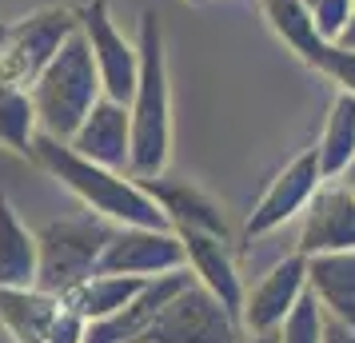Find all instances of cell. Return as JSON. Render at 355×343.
<instances>
[{
    "instance_id": "5b68a950",
    "label": "cell",
    "mask_w": 355,
    "mask_h": 343,
    "mask_svg": "<svg viewBox=\"0 0 355 343\" xmlns=\"http://www.w3.org/2000/svg\"><path fill=\"white\" fill-rule=\"evenodd\" d=\"M76 28H80L76 12L60 4L0 24V92L33 88L36 76L52 64V56L64 49V40Z\"/></svg>"
},
{
    "instance_id": "44dd1931",
    "label": "cell",
    "mask_w": 355,
    "mask_h": 343,
    "mask_svg": "<svg viewBox=\"0 0 355 343\" xmlns=\"http://www.w3.org/2000/svg\"><path fill=\"white\" fill-rule=\"evenodd\" d=\"M40 136L36 104L28 88L0 92V148H12L17 156H33V144Z\"/></svg>"
},
{
    "instance_id": "d4e9b609",
    "label": "cell",
    "mask_w": 355,
    "mask_h": 343,
    "mask_svg": "<svg viewBox=\"0 0 355 343\" xmlns=\"http://www.w3.org/2000/svg\"><path fill=\"white\" fill-rule=\"evenodd\" d=\"M323 343H355V327L339 324V319H327V331H323Z\"/></svg>"
},
{
    "instance_id": "2e32d148",
    "label": "cell",
    "mask_w": 355,
    "mask_h": 343,
    "mask_svg": "<svg viewBox=\"0 0 355 343\" xmlns=\"http://www.w3.org/2000/svg\"><path fill=\"white\" fill-rule=\"evenodd\" d=\"M259 8H263V20L272 24V33L279 36L307 68H315V72L327 68L331 52H336V40H327V36L315 28V17H311V8H307L304 0H259Z\"/></svg>"
},
{
    "instance_id": "484cf974",
    "label": "cell",
    "mask_w": 355,
    "mask_h": 343,
    "mask_svg": "<svg viewBox=\"0 0 355 343\" xmlns=\"http://www.w3.org/2000/svg\"><path fill=\"white\" fill-rule=\"evenodd\" d=\"M339 44H343V49H352V52H355V12H352V20H347V28L339 33Z\"/></svg>"
},
{
    "instance_id": "7c38bea8",
    "label": "cell",
    "mask_w": 355,
    "mask_h": 343,
    "mask_svg": "<svg viewBox=\"0 0 355 343\" xmlns=\"http://www.w3.org/2000/svg\"><path fill=\"white\" fill-rule=\"evenodd\" d=\"M184 252H188V272L196 276V283H204L220 304H224L236 319L243 315V299L248 288L240 279V267L232 260V247L224 236H211V231H180Z\"/></svg>"
},
{
    "instance_id": "7402d4cb",
    "label": "cell",
    "mask_w": 355,
    "mask_h": 343,
    "mask_svg": "<svg viewBox=\"0 0 355 343\" xmlns=\"http://www.w3.org/2000/svg\"><path fill=\"white\" fill-rule=\"evenodd\" d=\"M323 331H327V311L320 308V299L307 288L304 299L279 324V343H323Z\"/></svg>"
},
{
    "instance_id": "9a60e30c",
    "label": "cell",
    "mask_w": 355,
    "mask_h": 343,
    "mask_svg": "<svg viewBox=\"0 0 355 343\" xmlns=\"http://www.w3.org/2000/svg\"><path fill=\"white\" fill-rule=\"evenodd\" d=\"M64 315V299L40 288H0V327L12 343H49Z\"/></svg>"
},
{
    "instance_id": "d6986e66",
    "label": "cell",
    "mask_w": 355,
    "mask_h": 343,
    "mask_svg": "<svg viewBox=\"0 0 355 343\" xmlns=\"http://www.w3.org/2000/svg\"><path fill=\"white\" fill-rule=\"evenodd\" d=\"M148 279H136V276H104L96 272L92 279H84L76 292L64 295V308L76 311L84 324H100V319H108L116 311L128 304L132 295L144 288Z\"/></svg>"
},
{
    "instance_id": "83f0119b",
    "label": "cell",
    "mask_w": 355,
    "mask_h": 343,
    "mask_svg": "<svg viewBox=\"0 0 355 343\" xmlns=\"http://www.w3.org/2000/svg\"><path fill=\"white\" fill-rule=\"evenodd\" d=\"M339 180H343V184H347V188H352V192H355V160L347 164V172H343V176H339Z\"/></svg>"
},
{
    "instance_id": "5bb4252c",
    "label": "cell",
    "mask_w": 355,
    "mask_h": 343,
    "mask_svg": "<svg viewBox=\"0 0 355 343\" xmlns=\"http://www.w3.org/2000/svg\"><path fill=\"white\" fill-rule=\"evenodd\" d=\"M140 184L148 188V196L164 208L168 224L176 231H211V236L232 240L224 208H220L204 188H196V184H188V180H172V176H152V180H140Z\"/></svg>"
},
{
    "instance_id": "4fadbf2b",
    "label": "cell",
    "mask_w": 355,
    "mask_h": 343,
    "mask_svg": "<svg viewBox=\"0 0 355 343\" xmlns=\"http://www.w3.org/2000/svg\"><path fill=\"white\" fill-rule=\"evenodd\" d=\"M68 144L76 148L80 156H88V160L112 168V172H128L132 168V112H128V104H116V100L100 96L96 108L88 112V120L76 128V136Z\"/></svg>"
},
{
    "instance_id": "7a4b0ae2",
    "label": "cell",
    "mask_w": 355,
    "mask_h": 343,
    "mask_svg": "<svg viewBox=\"0 0 355 343\" xmlns=\"http://www.w3.org/2000/svg\"><path fill=\"white\" fill-rule=\"evenodd\" d=\"M140 84L132 96V176L152 180L164 176L172 156V88H168V52H164V24L156 8L140 12Z\"/></svg>"
},
{
    "instance_id": "8fae6325",
    "label": "cell",
    "mask_w": 355,
    "mask_h": 343,
    "mask_svg": "<svg viewBox=\"0 0 355 343\" xmlns=\"http://www.w3.org/2000/svg\"><path fill=\"white\" fill-rule=\"evenodd\" d=\"M307 292V256H284L268 276L243 299V335H263V331H279V324L288 319V311L304 299Z\"/></svg>"
},
{
    "instance_id": "52a82bcc",
    "label": "cell",
    "mask_w": 355,
    "mask_h": 343,
    "mask_svg": "<svg viewBox=\"0 0 355 343\" xmlns=\"http://www.w3.org/2000/svg\"><path fill=\"white\" fill-rule=\"evenodd\" d=\"M76 20H80V33L88 40V49H92L104 96L116 100V104H132L136 84H140V44L128 40V36L116 28L108 0H88V4H80L76 8Z\"/></svg>"
},
{
    "instance_id": "603a6c76",
    "label": "cell",
    "mask_w": 355,
    "mask_h": 343,
    "mask_svg": "<svg viewBox=\"0 0 355 343\" xmlns=\"http://www.w3.org/2000/svg\"><path fill=\"white\" fill-rule=\"evenodd\" d=\"M315 17V28H320L327 40H339V33L347 28V20L355 12V0H304Z\"/></svg>"
},
{
    "instance_id": "30bf717a",
    "label": "cell",
    "mask_w": 355,
    "mask_h": 343,
    "mask_svg": "<svg viewBox=\"0 0 355 343\" xmlns=\"http://www.w3.org/2000/svg\"><path fill=\"white\" fill-rule=\"evenodd\" d=\"M300 252H355V192L343 180H323L300 224Z\"/></svg>"
},
{
    "instance_id": "6da1fadb",
    "label": "cell",
    "mask_w": 355,
    "mask_h": 343,
    "mask_svg": "<svg viewBox=\"0 0 355 343\" xmlns=\"http://www.w3.org/2000/svg\"><path fill=\"white\" fill-rule=\"evenodd\" d=\"M28 160L36 168H44L60 188H68L84 204V212L100 216V220H108L116 228H172L164 208L148 196V188L136 176L112 172L104 164L88 160L68 140H56V136L40 132Z\"/></svg>"
},
{
    "instance_id": "ba28073f",
    "label": "cell",
    "mask_w": 355,
    "mask_h": 343,
    "mask_svg": "<svg viewBox=\"0 0 355 343\" xmlns=\"http://www.w3.org/2000/svg\"><path fill=\"white\" fill-rule=\"evenodd\" d=\"M323 180H327V176H323V168H320V152H315V148L300 152L284 172H275V180L263 188V196L256 200V208L248 216V228H243L248 244L272 236L275 228L291 224L295 216H304Z\"/></svg>"
},
{
    "instance_id": "4316f807",
    "label": "cell",
    "mask_w": 355,
    "mask_h": 343,
    "mask_svg": "<svg viewBox=\"0 0 355 343\" xmlns=\"http://www.w3.org/2000/svg\"><path fill=\"white\" fill-rule=\"evenodd\" d=\"M243 343H279V331H263V335H248Z\"/></svg>"
},
{
    "instance_id": "ffe728a7",
    "label": "cell",
    "mask_w": 355,
    "mask_h": 343,
    "mask_svg": "<svg viewBox=\"0 0 355 343\" xmlns=\"http://www.w3.org/2000/svg\"><path fill=\"white\" fill-rule=\"evenodd\" d=\"M315 152H320V168L327 180H339L347 172V164L355 160V92H339L331 100Z\"/></svg>"
},
{
    "instance_id": "3957f363",
    "label": "cell",
    "mask_w": 355,
    "mask_h": 343,
    "mask_svg": "<svg viewBox=\"0 0 355 343\" xmlns=\"http://www.w3.org/2000/svg\"><path fill=\"white\" fill-rule=\"evenodd\" d=\"M28 92H33L40 132L56 140H72L76 128L88 120V112L96 108V100L104 96L96 60L80 28L64 40V49L52 56V64L36 76Z\"/></svg>"
},
{
    "instance_id": "8992f818",
    "label": "cell",
    "mask_w": 355,
    "mask_h": 343,
    "mask_svg": "<svg viewBox=\"0 0 355 343\" xmlns=\"http://www.w3.org/2000/svg\"><path fill=\"white\" fill-rule=\"evenodd\" d=\"M243 340H248L243 324L196 279L180 295L168 299V308L140 335V343H243Z\"/></svg>"
},
{
    "instance_id": "e0dca14e",
    "label": "cell",
    "mask_w": 355,
    "mask_h": 343,
    "mask_svg": "<svg viewBox=\"0 0 355 343\" xmlns=\"http://www.w3.org/2000/svg\"><path fill=\"white\" fill-rule=\"evenodd\" d=\"M307 288L327 311V319L355 327V252L307 256Z\"/></svg>"
},
{
    "instance_id": "277c9868",
    "label": "cell",
    "mask_w": 355,
    "mask_h": 343,
    "mask_svg": "<svg viewBox=\"0 0 355 343\" xmlns=\"http://www.w3.org/2000/svg\"><path fill=\"white\" fill-rule=\"evenodd\" d=\"M116 224L100 220V216H60L49 220L44 228L36 231V244H40V276L36 288L49 295L76 292L84 279H92L100 272V256L112 240Z\"/></svg>"
},
{
    "instance_id": "cb8c5ba5",
    "label": "cell",
    "mask_w": 355,
    "mask_h": 343,
    "mask_svg": "<svg viewBox=\"0 0 355 343\" xmlns=\"http://www.w3.org/2000/svg\"><path fill=\"white\" fill-rule=\"evenodd\" d=\"M84 331H88V324H84V319L76 315V311H68V308H64L60 324L52 327L49 343H84Z\"/></svg>"
},
{
    "instance_id": "f1b7e54d",
    "label": "cell",
    "mask_w": 355,
    "mask_h": 343,
    "mask_svg": "<svg viewBox=\"0 0 355 343\" xmlns=\"http://www.w3.org/2000/svg\"><path fill=\"white\" fill-rule=\"evenodd\" d=\"M188 4H204V0H188Z\"/></svg>"
},
{
    "instance_id": "9c48e42d",
    "label": "cell",
    "mask_w": 355,
    "mask_h": 343,
    "mask_svg": "<svg viewBox=\"0 0 355 343\" xmlns=\"http://www.w3.org/2000/svg\"><path fill=\"white\" fill-rule=\"evenodd\" d=\"M184 267H188V252L176 228H116L100 256L104 276L156 279L168 272H184Z\"/></svg>"
},
{
    "instance_id": "ac0fdd59",
    "label": "cell",
    "mask_w": 355,
    "mask_h": 343,
    "mask_svg": "<svg viewBox=\"0 0 355 343\" xmlns=\"http://www.w3.org/2000/svg\"><path fill=\"white\" fill-rule=\"evenodd\" d=\"M36 276H40L36 231L24 228L8 196H0V288H36Z\"/></svg>"
}]
</instances>
